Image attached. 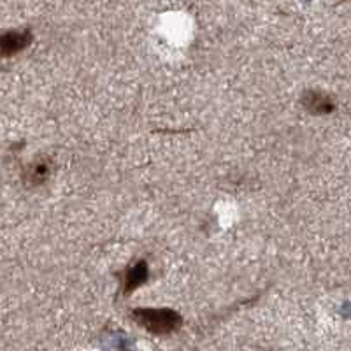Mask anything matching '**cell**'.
Returning <instances> with one entry per match:
<instances>
[{
    "mask_svg": "<svg viewBox=\"0 0 351 351\" xmlns=\"http://www.w3.org/2000/svg\"><path fill=\"white\" fill-rule=\"evenodd\" d=\"M132 316L137 325L155 335H169L183 325V316L167 307H141L134 309Z\"/></svg>",
    "mask_w": 351,
    "mask_h": 351,
    "instance_id": "1",
    "label": "cell"
},
{
    "mask_svg": "<svg viewBox=\"0 0 351 351\" xmlns=\"http://www.w3.org/2000/svg\"><path fill=\"white\" fill-rule=\"evenodd\" d=\"M302 106L307 112L315 116H327L335 111V102L332 97L319 90H307L302 95Z\"/></svg>",
    "mask_w": 351,
    "mask_h": 351,
    "instance_id": "2",
    "label": "cell"
},
{
    "mask_svg": "<svg viewBox=\"0 0 351 351\" xmlns=\"http://www.w3.org/2000/svg\"><path fill=\"white\" fill-rule=\"evenodd\" d=\"M148 276H149V269H148V263L146 262H137L136 265H132L125 271L123 274V290L125 293H130V291L137 290L139 287H143L146 281H148Z\"/></svg>",
    "mask_w": 351,
    "mask_h": 351,
    "instance_id": "3",
    "label": "cell"
},
{
    "mask_svg": "<svg viewBox=\"0 0 351 351\" xmlns=\"http://www.w3.org/2000/svg\"><path fill=\"white\" fill-rule=\"evenodd\" d=\"M23 176L25 183L32 184V186H39V184L46 183L49 176H51V162L46 158L36 160V162L28 165Z\"/></svg>",
    "mask_w": 351,
    "mask_h": 351,
    "instance_id": "4",
    "label": "cell"
},
{
    "mask_svg": "<svg viewBox=\"0 0 351 351\" xmlns=\"http://www.w3.org/2000/svg\"><path fill=\"white\" fill-rule=\"evenodd\" d=\"M30 43L28 34H8V36L0 37V53L5 56L16 55L21 49H25Z\"/></svg>",
    "mask_w": 351,
    "mask_h": 351,
    "instance_id": "5",
    "label": "cell"
}]
</instances>
